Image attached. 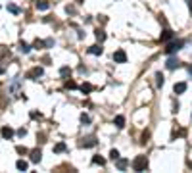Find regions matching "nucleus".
Returning <instances> with one entry per match:
<instances>
[{"label":"nucleus","instance_id":"f257e3e1","mask_svg":"<svg viewBox=\"0 0 192 173\" xmlns=\"http://www.w3.org/2000/svg\"><path fill=\"white\" fill-rule=\"evenodd\" d=\"M146 167H148V158H146V156H137V158H134L133 160V169L134 171H144Z\"/></svg>","mask_w":192,"mask_h":173},{"label":"nucleus","instance_id":"f03ea898","mask_svg":"<svg viewBox=\"0 0 192 173\" xmlns=\"http://www.w3.org/2000/svg\"><path fill=\"white\" fill-rule=\"evenodd\" d=\"M96 144H98V141H96L94 135H88V137L81 138V142H79V146H81V148H92V146H96Z\"/></svg>","mask_w":192,"mask_h":173},{"label":"nucleus","instance_id":"7ed1b4c3","mask_svg":"<svg viewBox=\"0 0 192 173\" xmlns=\"http://www.w3.org/2000/svg\"><path fill=\"white\" fill-rule=\"evenodd\" d=\"M183 41H177V42H169L167 44V48H165V54H175L177 50H180V48H183Z\"/></svg>","mask_w":192,"mask_h":173},{"label":"nucleus","instance_id":"20e7f679","mask_svg":"<svg viewBox=\"0 0 192 173\" xmlns=\"http://www.w3.org/2000/svg\"><path fill=\"white\" fill-rule=\"evenodd\" d=\"M114 60H115L117 64H125V62H127V54H125V50H115V52H114Z\"/></svg>","mask_w":192,"mask_h":173},{"label":"nucleus","instance_id":"39448f33","mask_svg":"<svg viewBox=\"0 0 192 173\" xmlns=\"http://www.w3.org/2000/svg\"><path fill=\"white\" fill-rule=\"evenodd\" d=\"M42 67H33L31 71L27 73V79H39V77H42Z\"/></svg>","mask_w":192,"mask_h":173},{"label":"nucleus","instance_id":"423d86ee","mask_svg":"<svg viewBox=\"0 0 192 173\" xmlns=\"http://www.w3.org/2000/svg\"><path fill=\"white\" fill-rule=\"evenodd\" d=\"M162 42H169V41H171L173 39V31L171 29H163V33H162Z\"/></svg>","mask_w":192,"mask_h":173},{"label":"nucleus","instance_id":"0eeeda50","mask_svg":"<svg viewBox=\"0 0 192 173\" xmlns=\"http://www.w3.org/2000/svg\"><path fill=\"white\" fill-rule=\"evenodd\" d=\"M40 158H42V152H40L39 148L31 152V161H33V164H39V161H40Z\"/></svg>","mask_w":192,"mask_h":173},{"label":"nucleus","instance_id":"6e6552de","mask_svg":"<svg viewBox=\"0 0 192 173\" xmlns=\"http://www.w3.org/2000/svg\"><path fill=\"white\" fill-rule=\"evenodd\" d=\"M165 65H167V69H175V67H180V62L177 60V58H169Z\"/></svg>","mask_w":192,"mask_h":173},{"label":"nucleus","instance_id":"1a4fd4ad","mask_svg":"<svg viewBox=\"0 0 192 173\" xmlns=\"http://www.w3.org/2000/svg\"><path fill=\"white\" fill-rule=\"evenodd\" d=\"M2 137H4V138H12V137H14V129H12L10 125L2 127Z\"/></svg>","mask_w":192,"mask_h":173},{"label":"nucleus","instance_id":"9d476101","mask_svg":"<svg viewBox=\"0 0 192 173\" xmlns=\"http://www.w3.org/2000/svg\"><path fill=\"white\" fill-rule=\"evenodd\" d=\"M115 161H117V169H121V171L129 166V160H127V158H117Z\"/></svg>","mask_w":192,"mask_h":173},{"label":"nucleus","instance_id":"9b49d317","mask_svg":"<svg viewBox=\"0 0 192 173\" xmlns=\"http://www.w3.org/2000/svg\"><path fill=\"white\" fill-rule=\"evenodd\" d=\"M173 90L177 92V94H183V92L186 90V83H175V87H173Z\"/></svg>","mask_w":192,"mask_h":173},{"label":"nucleus","instance_id":"f8f14e48","mask_svg":"<svg viewBox=\"0 0 192 173\" xmlns=\"http://www.w3.org/2000/svg\"><path fill=\"white\" fill-rule=\"evenodd\" d=\"M94 37H96L98 42H104V41H106V33H104L102 29H96V31H94Z\"/></svg>","mask_w":192,"mask_h":173},{"label":"nucleus","instance_id":"ddd939ff","mask_svg":"<svg viewBox=\"0 0 192 173\" xmlns=\"http://www.w3.org/2000/svg\"><path fill=\"white\" fill-rule=\"evenodd\" d=\"M102 52H104V50L100 48L98 44H94V46H90V48H88V54H94V56H100Z\"/></svg>","mask_w":192,"mask_h":173},{"label":"nucleus","instance_id":"4468645a","mask_svg":"<svg viewBox=\"0 0 192 173\" xmlns=\"http://www.w3.org/2000/svg\"><path fill=\"white\" fill-rule=\"evenodd\" d=\"M16 167L19 169V171H27V167H29V164L25 160H17V164H16Z\"/></svg>","mask_w":192,"mask_h":173},{"label":"nucleus","instance_id":"2eb2a0df","mask_svg":"<svg viewBox=\"0 0 192 173\" xmlns=\"http://www.w3.org/2000/svg\"><path fill=\"white\" fill-rule=\"evenodd\" d=\"M114 123H115V127H117V129H123V127H125V118H123V115H117Z\"/></svg>","mask_w":192,"mask_h":173},{"label":"nucleus","instance_id":"dca6fc26","mask_svg":"<svg viewBox=\"0 0 192 173\" xmlns=\"http://www.w3.org/2000/svg\"><path fill=\"white\" fill-rule=\"evenodd\" d=\"M65 148H67V146H65V142H58V144L54 146V152H56V154H60V152H65Z\"/></svg>","mask_w":192,"mask_h":173},{"label":"nucleus","instance_id":"f3484780","mask_svg":"<svg viewBox=\"0 0 192 173\" xmlns=\"http://www.w3.org/2000/svg\"><path fill=\"white\" fill-rule=\"evenodd\" d=\"M19 50L23 52V54H29V52H31V46H29L27 42H19Z\"/></svg>","mask_w":192,"mask_h":173},{"label":"nucleus","instance_id":"a211bd4d","mask_svg":"<svg viewBox=\"0 0 192 173\" xmlns=\"http://www.w3.org/2000/svg\"><path fill=\"white\" fill-rule=\"evenodd\" d=\"M8 12H10V14H14V16H17L21 10H19V8H17L16 4H8Z\"/></svg>","mask_w":192,"mask_h":173},{"label":"nucleus","instance_id":"6ab92c4d","mask_svg":"<svg viewBox=\"0 0 192 173\" xmlns=\"http://www.w3.org/2000/svg\"><path fill=\"white\" fill-rule=\"evenodd\" d=\"M37 8L44 12V10H48V8H50V4L46 2V0H40V2H37Z\"/></svg>","mask_w":192,"mask_h":173},{"label":"nucleus","instance_id":"aec40b11","mask_svg":"<svg viewBox=\"0 0 192 173\" xmlns=\"http://www.w3.org/2000/svg\"><path fill=\"white\" fill-rule=\"evenodd\" d=\"M81 90L85 92V94H88V92H92V85H90V83H83V85H81Z\"/></svg>","mask_w":192,"mask_h":173},{"label":"nucleus","instance_id":"412c9836","mask_svg":"<svg viewBox=\"0 0 192 173\" xmlns=\"http://www.w3.org/2000/svg\"><path fill=\"white\" fill-rule=\"evenodd\" d=\"M92 164H96V166H104V164H106V160H104V158H100V156H94V158H92Z\"/></svg>","mask_w":192,"mask_h":173},{"label":"nucleus","instance_id":"4be33fe9","mask_svg":"<svg viewBox=\"0 0 192 173\" xmlns=\"http://www.w3.org/2000/svg\"><path fill=\"white\" fill-rule=\"evenodd\" d=\"M16 152H17V154H21V156H23V154H29V150H27L25 146H21V144H19V146H16Z\"/></svg>","mask_w":192,"mask_h":173},{"label":"nucleus","instance_id":"5701e85b","mask_svg":"<svg viewBox=\"0 0 192 173\" xmlns=\"http://www.w3.org/2000/svg\"><path fill=\"white\" fill-rule=\"evenodd\" d=\"M156 85L157 87H163V75L162 73H156Z\"/></svg>","mask_w":192,"mask_h":173},{"label":"nucleus","instance_id":"b1692460","mask_svg":"<svg viewBox=\"0 0 192 173\" xmlns=\"http://www.w3.org/2000/svg\"><path fill=\"white\" fill-rule=\"evenodd\" d=\"M65 89H77V83H75V81H65Z\"/></svg>","mask_w":192,"mask_h":173},{"label":"nucleus","instance_id":"393cba45","mask_svg":"<svg viewBox=\"0 0 192 173\" xmlns=\"http://www.w3.org/2000/svg\"><path fill=\"white\" fill-rule=\"evenodd\" d=\"M81 123H85V125H88V123H90V118H88L87 113H81Z\"/></svg>","mask_w":192,"mask_h":173},{"label":"nucleus","instance_id":"a878e982","mask_svg":"<svg viewBox=\"0 0 192 173\" xmlns=\"http://www.w3.org/2000/svg\"><path fill=\"white\" fill-rule=\"evenodd\" d=\"M148 138H150V133H148V131H144V133H142V141H140V142H142V144H146V142H148Z\"/></svg>","mask_w":192,"mask_h":173},{"label":"nucleus","instance_id":"bb28decb","mask_svg":"<svg viewBox=\"0 0 192 173\" xmlns=\"http://www.w3.org/2000/svg\"><path fill=\"white\" fill-rule=\"evenodd\" d=\"M60 73H62V75H69V73H71V69L67 67V65H63V67L60 69Z\"/></svg>","mask_w":192,"mask_h":173},{"label":"nucleus","instance_id":"cd10ccee","mask_svg":"<svg viewBox=\"0 0 192 173\" xmlns=\"http://www.w3.org/2000/svg\"><path fill=\"white\" fill-rule=\"evenodd\" d=\"M185 135V129H179V131H173V137L171 138H177V137H183Z\"/></svg>","mask_w":192,"mask_h":173},{"label":"nucleus","instance_id":"c85d7f7f","mask_svg":"<svg viewBox=\"0 0 192 173\" xmlns=\"http://www.w3.org/2000/svg\"><path fill=\"white\" fill-rule=\"evenodd\" d=\"M33 48H44V42L37 39V41H35V44H33Z\"/></svg>","mask_w":192,"mask_h":173},{"label":"nucleus","instance_id":"c756f323","mask_svg":"<svg viewBox=\"0 0 192 173\" xmlns=\"http://www.w3.org/2000/svg\"><path fill=\"white\" fill-rule=\"evenodd\" d=\"M110 158H111V160L115 161V160L119 158V152H117V150H111V152H110Z\"/></svg>","mask_w":192,"mask_h":173},{"label":"nucleus","instance_id":"7c9ffc66","mask_svg":"<svg viewBox=\"0 0 192 173\" xmlns=\"http://www.w3.org/2000/svg\"><path fill=\"white\" fill-rule=\"evenodd\" d=\"M65 12H67V14H71V16H73V14H75V8H73V6H65Z\"/></svg>","mask_w":192,"mask_h":173},{"label":"nucleus","instance_id":"2f4dec72","mask_svg":"<svg viewBox=\"0 0 192 173\" xmlns=\"http://www.w3.org/2000/svg\"><path fill=\"white\" fill-rule=\"evenodd\" d=\"M31 118L33 119H40V113L39 112H31Z\"/></svg>","mask_w":192,"mask_h":173},{"label":"nucleus","instance_id":"473e14b6","mask_svg":"<svg viewBox=\"0 0 192 173\" xmlns=\"http://www.w3.org/2000/svg\"><path fill=\"white\" fill-rule=\"evenodd\" d=\"M17 135H19V137H25V135H27V131H25V129H23V127H21V129H19V131H17Z\"/></svg>","mask_w":192,"mask_h":173},{"label":"nucleus","instance_id":"72a5a7b5","mask_svg":"<svg viewBox=\"0 0 192 173\" xmlns=\"http://www.w3.org/2000/svg\"><path fill=\"white\" fill-rule=\"evenodd\" d=\"M52 44H54V41H52V39H48V41H44V46H48V48H50Z\"/></svg>","mask_w":192,"mask_h":173},{"label":"nucleus","instance_id":"f704fd0d","mask_svg":"<svg viewBox=\"0 0 192 173\" xmlns=\"http://www.w3.org/2000/svg\"><path fill=\"white\" fill-rule=\"evenodd\" d=\"M98 19H100V23H106V21H108V17H106V16H100Z\"/></svg>","mask_w":192,"mask_h":173},{"label":"nucleus","instance_id":"c9c22d12","mask_svg":"<svg viewBox=\"0 0 192 173\" xmlns=\"http://www.w3.org/2000/svg\"><path fill=\"white\" fill-rule=\"evenodd\" d=\"M188 73H190V75H192V65H188Z\"/></svg>","mask_w":192,"mask_h":173},{"label":"nucleus","instance_id":"e433bc0d","mask_svg":"<svg viewBox=\"0 0 192 173\" xmlns=\"http://www.w3.org/2000/svg\"><path fill=\"white\" fill-rule=\"evenodd\" d=\"M2 73H4V67H2V65H0V75H2Z\"/></svg>","mask_w":192,"mask_h":173},{"label":"nucleus","instance_id":"4c0bfd02","mask_svg":"<svg viewBox=\"0 0 192 173\" xmlns=\"http://www.w3.org/2000/svg\"><path fill=\"white\" fill-rule=\"evenodd\" d=\"M75 2H77V4H83V2H85V0H75Z\"/></svg>","mask_w":192,"mask_h":173},{"label":"nucleus","instance_id":"58836bf2","mask_svg":"<svg viewBox=\"0 0 192 173\" xmlns=\"http://www.w3.org/2000/svg\"><path fill=\"white\" fill-rule=\"evenodd\" d=\"M188 167H190V169H192V161H188Z\"/></svg>","mask_w":192,"mask_h":173}]
</instances>
